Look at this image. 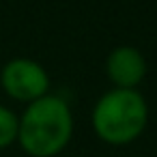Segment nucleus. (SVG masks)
<instances>
[{"mask_svg": "<svg viewBox=\"0 0 157 157\" xmlns=\"http://www.w3.org/2000/svg\"><path fill=\"white\" fill-rule=\"evenodd\" d=\"M73 136V114L58 95H43L26 105L17 123V144L30 157L60 155Z\"/></svg>", "mask_w": 157, "mask_h": 157, "instance_id": "f257e3e1", "label": "nucleus"}, {"mask_svg": "<svg viewBox=\"0 0 157 157\" xmlns=\"http://www.w3.org/2000/svg\"><path fill=\"white\" fill-rule=\"evenodd\" d=\"M90 123L101 142L110 146L131 144L146 129V99L136 88H112L97 99Z\"/></svg>", "mask_w": 157, "mask_h": 157, "instance_id": "f03ea898", "label": "nucleus"}, {"mask_svg": "<svg viewBox=\"0 0 157 157\" xmlns=\"http://www.w3.org/2000/svg\"><path fill=\"white\" fill-rule=\"evenodd\" d=\"M0 86L5 93L22 103H33L48 95L50 90V75L48 71L30 58H13L5 65L0 73Z\"/></svg>", "mask_w": 157, "mask_h": 157, "instance_id": "7ed1b4c3", "label": "nucleus"}, {"mask_svg": "<svg viewBox=\"0 0 157 157\" xmlns=\"http://www.w3.org/2000/svg\"><path fill=\"white\" fill-rule=\"evenodd\" d=\"M105 73L114 88H136L146 75V60L140 50L121 45L110 52L105 60Z\"/></svg>", "mask_w": 157, "mask_h": 157, "instance_id": "20e7f679", "label": "nucleus"}, {"mask_svg": "<svg viewBox=\"0 0 157 157\" xmlns=\"http://www.w3.org/2000/svg\"><path fill=\"white\" fill-rule=\"evenodd\" d=\"M17 123L20 116L0 103V148H7L17 140Z\"/></svg>", "mask_w": 157, "mask_h": 157, "instance_id": "39448f33", "label": "nucleus"}]
</instances>
